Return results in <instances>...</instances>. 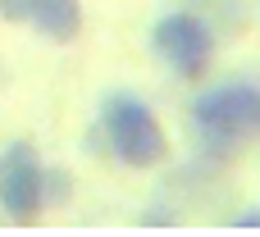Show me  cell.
<instances>
[{
	"mask_svg": "<svg viewBox=\"0 0 260 237\" xmlns=\"http://www.w3.org/2000/svg\"><path fill=\"white\" fill-rule=\"evenodd\" d=\"M27 23H32L46 41L69 46V41H78V32H82V0H32Z\"/></svg>",
	"mask_w": 260,
	"mask_h": 237,
	"instance_id": "5",
	"label": "cell"
},
{
	"mask_svg": "<svg viewBox=\"0 0 260 237\" xmlns=\"http://www.w3.org/2000/svg\"><path fill=\"white\" fill-rule=\"evenodd\" d=\"M192 132L206 155L229 160L247 142H260V78H233L192 100Z\"/></svg>",
	"mask_w": 260,
	"mask_h": 237,
	"instance_id": "2",
	"label": "cell"
},
{
	"mask_svg": "<svg viewBox=\"0 0 260 237\" xmlns=\"http://www.w3.org/2000/svg\"><path fill=\"white\" fill-rule=\"evenodd\" d=\"M229 228H260V206H251V210H238V215L229 219Z\"/></svg>",
	"mask_w": 260,
	"mask_h": 237,
	"instance_id": "10",
	"label": "cell"
},
{
	"mask_svg": "<svg viewBox=\"0 0 260 237\" xmlns=\"http://www.w3.org/2000/svg\"><path fill=\"white\" fill-rule=\"evenodd\" d=\"M73 196V174L69 169H46V206H64Z\"/></svg>",
	"mask_w": 260,
	"mask_h": 237,
	"instance_id": "7",
	"label": "cell"
},
{
	"mask_svg": "<svg viewBox=\"0 0 260 237\" xmlns=\"http://www.w3.org/2000/svg\"><path fill=\"white\" fill-rule=\"evenodd\" d=\"M142 224H146V228H160V224H165V228H174V224H178V215H174V210H146V215H142Z\"/></svg>",
	"mask_w": 260,
	"mask_h": 237,
	"instance_id": "9",
	"label": "cell"
},
{
	"mask_svg": "<svg viewBox=\"0 0 260 237\" xmlns=\"http://www.w3.org/2000/svg\"><path fill=\"white\" fill-rule=\"evenodd\" d=\"M0 210L14 224H37L46 210V164L32 142H9L0 151Z\"/></svg>",
	"mask_w": 260,
	"mask_h": 237,
	"instance_id": "4",
	"label": "cell"
},
{
	"mask_svg": "<svg viewBox=\"0 0 260 237\" xmlns=\"http://www.w3.org/2000/svg\"><path fill=\"white\" fill-rule=\"evenodd\" d=\"M32 14V0H0V18L5 23H27Z\"/></svg>",
	"mask_w": 260,
	"mask_h": 237,
	"instance_id": "8",
	"label": "cell"
},
{
	"mask_svg": "<svg viewBox=\"0 0 260 237\" xmlns=\"http://www.w3.org/2000/svg\"><path fill=\"white\" fill-rule=\"evenodd\" d=\"M151 50L165 69H174L178 78L187 82H201L215 64V50H219V37L206 27V18L183 5V9H169L165 18H155L151 27Z\"/></svg>",
	"mask_w": 260,
	"mask_h": 237,
	"instance_id": "3",
	"label": "cell"
},
{
	"mask_svg": "<svg viewBox=\"0 0 260 237\" xmlns=\"http://www.w3.org/2000/svg\"><path fill=\"white\" fill-rule=\"evenodd\" d=\"M192 9L206 18V27L224 41V37H242L251 27V5L247 0H192Z\"/></svg>",
	"mask_w": 260,
	"mask_h": 237,
	"instance_id": "6",
	"label": "cell"
},
{
	"mask_svg": "<svg viewBox=\"0 0 260 237\" xmlns=\"http://www.w3.org/2000/svg\"><path fill=\"white\" fill-rule=\"evenodd\" d=\"M87 151H101L128 169H155L169 155V137L155 119V110L133 91H110L101 100L96 128L87 132Z\"/></svg>",
	"mask_w": 260,
	"mask_h": 237,
	"instance_id": "1",
	"label": "cell"
}]
</instances>
